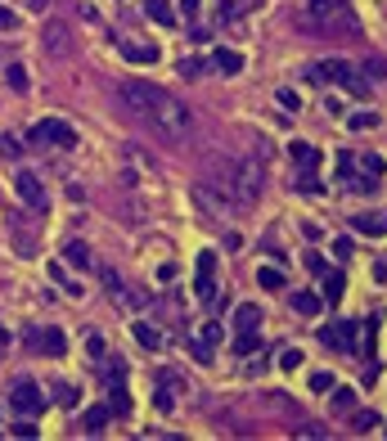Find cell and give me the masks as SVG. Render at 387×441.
<instances>
[{"mask_svg": "<svg viewBox=\"0 0 387 441\" xmlns=\"http://www.w3.org/2000/svg\"><path fill=\"white\" fill-rule=\"evenodd\" d=\"M140 117H149V127L158 131L162 140H172V144H185L189 140V131H194V117H189V108L176 100V95H167V90H153V100L144 104V113Z\"/></svg>", "mask_w": 387, "mask_h": 441, "instance_id": "6da1fadb", "label": "cell"}, {"mask_svg": "<svg viewBox=\"0 0 387 441\" xmlns=\"http://www.w3.org/2000/svg\"><path fill=\"white\" fill-rule=\"evenodd\" d=\"M203 171H208V185L212 189H221L225 194V199L230 203H234V189H239V163H234V158H208V163H203ZM239 207V203H234Z\"/></svg>", "mask_w": 387, "mask_h": 441, "instance_id": "7a4b0ae2", "label": "cell"}, {"mask_svg": "<svg viewBox=\"0 0 387 441\" xmlns=\"http://www.w3.org/2000/svg\"><path fill=\"white\" fill-rule=\"evenodd\" d=\"M28 140L32 144H54V149H72V144H77V131H72L68 122H59V117H41Z\"/></svg>", "mask_w": 387, "mask_h": 441, "instance_id": "3957f363", "label": "cell"}, {"mask_svg": "<svg viewBox=\"0 0 387 441\" xmlns=\"http://www.w3.org/2000/svg\"><path fill=\"white\" fill-rule=\"evenodd\" d=\"M356 334H360L356 320H338V324H320L316 338H320L329 351H343V356H347V351H356Z\"/></svg>", "mask_w": 387, "mask_h": 441, "instance_id": "277c9868", "label": "cell"}, {"mask_svg": "<svg viewBox=\"0 0 387 441\" xmlns=\"http://www.w3.org/2000/svg\"><path fill=\"white\" fill-rule=\"evenodd\" d=\"M316 77L320 81H333V86H352L356 95H365V81L356 77V68L347 64V59H324V64H316Z\"/></svg>", "mask_w": 387, "mask_h": 441, "instance_id": "5b68a950", "label": "cell"}, {"mask_svg": "<svg viewBox=\"0 0 387 441\" xmlns=\"http://www.w3.org/2000/svg\"><path fill=\"white\" fill-rule=\"evenodd\" d=\"M41 50L54 54V59H64V54L72 50V28H68L64 18H50V23L41 28Z\"/></svg>", "mask_w": 387, "mask_h": 441, "instance_id": "8992f818", "label": "cell"}, {"mask_svg": "<svg viewBox=\"0 0 387 441\" xmlns=\"http://www.w3.org/2000/svg\"><path fill=\"white\" fill-rule=\"evenodd\" d=\"M14 189L32 212H45V189H41V176H36V171H28V167L14 171Z\"/></svg>", "mask_w": 387, "mask_h": 441, "instance_id": "52a82bcc", "label": "cell"}, {"mask_svg": "<svg viewBox=\"0 0 387 441\" xmlns=\"http://www.w3.org/2000/svg\"><path fill=\"white\" fill-rule=\"evenodd\" d=\"M9 406H14L18 414H32V419H36V414L45 410V392L36 387V383H28V378H23V383H18L14 392H9Z\"/></svg>", "mask_w": 387, "mask_h": 441, "instance_id": "ba28073f", "label": "cell"}, {"mask_svg": "<svg viewBox=\"0 0 387 441\" xmlns=\"http://www.w3.org/2000/svg\"><path fill=\"white\" fill-rule=\"evenodd\" d=\"M257 194H261V167H257V163H239V189H234V203L248 207V203H257Z\"/></svg>", "mask_w": 387, "mask_h": 441, "instance_id": "9c48e42d", "label": "cell"}, {"mask_svg": "<svg viewBox=\"0 0 387 441\" xmlns=\"http://www.w3.org/2000/svg\"><path fill=\"white\" fill-rule=\"evenodd\" d=\"M194 293L198 302H216V252L198 257V279H194Z\"/></svg>", "mask_w": 387, "mask_h": 441, "instance_id": "30bf717a", "label": "cell"}, {"mask_svg": "<svg viewBox=\"0 0 387 441\" xmlns=\"http://www.w3.org/2000/svg\"><path fill=\"white\" fill-rule=\"evenodd\" d=\"M194 203H198L208 216H225V212H234V203H230L221 189H212V185H194Z\"/></svg>", "mask_w": 387, "mask_h": 441, "instance_id": "8fae6325", "label": "cell"}, {"mask_svg": "<svg viewBox=\"0 0 387 441\" xmlns=\"http://www.w3.org/2000/svg\"><path fill=\"white\" fill-rule=\"evenodd\" d=\"M153 90L158 86H144V81H126V86H117V100H122L131 113H144V104L153 100Z\"/></svg>", "mask_w": 387, "mask_h": 441, "instance_id": "7c38bea8", "label": "cell"}, {"mask_svg": "<svg viewBox=\"0 0 387 441\" xmlns=\"http://www.w3.org/2000/svg\"><path fill=\"white\" fill-rule=\"evenodd\" d=\"M28 342H32V347H41L45 356H64V351H68V338L59 334V329H32Z\"/></svg>", "mask_w": 387, "mask_h": 441, "instance_id": "4fadbf2b", "label": "cell"}, {"mask_svg": "<svg viewBox=\"0 0 387 441\" xmlns=\"http://www.w3.org/2000/svg\"><path fill=\"white\" fill-rule=\"evenodd\" d=\"M208 68L221 72V77H239V72H244V54H239V50H221V45H216L212 59H208Z\"/></svg>", "mask_w": 387, "mask_h": 441, "instance_id": "5bb4252c", "label": "cell"}, {"mask_svg": "<svg viewBox=\"0 0 387 441\" xmlns=\"http://www.w3.org/2000/svg\"><path fill=\"white\" fill-rule=\"evenodd\" d=\"M352 230H356V235L379 239V235H387V212H356L352 216Z\"/></svg>", "mask_w": 387, "mask_h": 441, "instance_id": "9a60e30c", "label": "cell"}, {"mask_svg": "<svg viewBox=\"0 0 387 441\" xmlns=\"http://www.w3.org/2000/svg\"><path fill=\"white\" fill-rule=\"evenodd\" d=\"M261 320H266V315L252 302H239L234 306V329H239V334H261Z\"/></svg>", "mask_w": 387, "mask_h": 441, "instance_id": "2e32d148", "label": "cell"}, {"mask_svg": "<svg viewBox=\"0 0 387 441\" xmlns=\"http://www.w3.org/2000/svg\"><path fill=\"white\" fill-rule=\"evenodd\" d=\"M122 54L131 59V64H158V45L153 41H126Z\"/></svg>", "mask_w": 387, "mask_h": 441, "instance_id": "e0dca14e", "label": "cell"}, {"mask_svg": "<svg viewBox=\"0 0 387 441\" xmlns=\"http://www.w3.org/2000/svg\"><path fill=\"white\" fill-rule=\"evenodd\" d=\"M131 334H136V342H140V347H149V351H158L162 342H167L158 324H144V320H136V324H131Z\"/></svg>", "mask_w": 387, "mask_h": 441, "instance_id": "ac0fdd59", "label": "cell"}, {"mask_svg": "<svg viewBox=\"0 0 387 441\" xmlns=\"http://www.w3.org/2000/svg\"><path fill=\"white\" fill-rule=\"evenodd\" d=\"M108 419H113V410H108V406H90L86 414H81V428H86L90 437H100L104 428H108Z\"/></svg>", "mask_w": 387, "mask_h": 441, "instance_id": "d6986e66", "label": "cell"}, {"mask_svg": "<svg viewBox=\"0 0 387 441\" xmlns=\"http://www.w3.org/2000/svg\"><path fill=\"white\" fill-rule=\"evenodd\" d=\"M64 261H68V266H77V271H86V266L95 261V257H90V248H86L81 239H72L68 248H64Z\"/></svg>", "mask_w": 387, "mask_h": 441, "instance_id": "ffe728a7", "label": "cell"}, {"mask_svg": "<svg viewBox=\"0 0 387 441\" xmlns=\"http://www.w3.org/2000/svg\"><path fill=\"white\" fill-rule=\"evenodd\" d=\"M126 158H131V163H136V167L144 171V176H153V171H158V158H153V153H144L140 144H126Z\"/></svg>", "mask_w": 387, "mask_h": 441, "instance_id": "44dd1931", "label": "cell"}, {"mask_svg": "<svg viewBox=\"0 0 387 441\" xmlns=\"http://www.w3.org/2000/svg\"><path fill=\"white\" fill-rule=\"evenodd\" d=\"M343 284H347L343 275H324V279H320V293H324V302H329V306L343 302Z\"/></svg>", "mask_w": 387, "mask_h": 441, "instance_id": "7402d4cb", "label": "cell"}, {"mask_svg": "<svg viewBox=\"0 0 387 441\" xmlns=\"http://www.w3.org/2000/svg\"><path fill=\"white\" fill-rule=\"evenodd\" d=\"M288 153H293V163H302L306 171H316V167H320V153L311 149V144H302V140H293V149H288Z\"/></svg>", "mask_w": 387, "mask_h": 441, "instance_id": "603a6c76", "label": "cell"}, {"mask_svg": "<svg viewBox=\"0 0 387 441\" xmlns=\"http://www.w3.org/2000/svg\"><path fill=\"white\" fill-rule=\"evenodd\" d=\"M257 284H261L266 293H280V288H284V275L275 271V266H261V271H257Z\"/></svg>", "mask_w": 387, "mask_h": 441, "instance_id": "cb8c5ba5", "label": "cell"}, {"mask_svg": "<svg viewBox=\"0 0 387 441\" xmlns=\"http://www.w3.org/2000/svg\"><path fill=\"white\" fill-rule=\"evenodd\" d=\"M293 311L297 315H316L320 311V298H316V293H293Z\"/></svg>", "mask_w": 387, "mask_h": 441, "instance_id": "d4e9b609", "label": "cell"}, {"mask_svg": "<svg viewBox=\"0 0 387 441\" xmlns=\"http://www.w3.org/2000/svg\"><path fill=\"white\" fill-rule=\"evenodd\" d=\"M5 81H9V90L23 95V90H28V68H23V64H9L5 68Z\"/></svg>", "mask_w": 387, "mask_h": 441, "instance_id": "484cf974", "label": "cell"}, {"mask_svg": "<svg viewBox=\"0 0 387 441\" xmlns=\"http://www.w3.org/2000/svg\"><path fill=\"white\" fill-rule=\"evenodd\" d=\"M50 279H54V284H64V293H68V298H81V284H77V279H68V275H64V266H59V261L50 266Z\"/></svg>", "mask_w": 387, "mask_h": 441, "instance_id": "4316f807", "label": "cell"}, {"mask_svg": "<svg viewBox=\"0 0 387 441\" xmlns=\"http://www.w3.org/2000/svg\"><path fill=\"white\" fill-rule=\"evenodd\" d=\"M50 392H54V406H64V410L77 406V387H72V383H54Z\"/></svg>", "mask_w": 387, "mask_h": 441, "instance_id": "83f0119b", "label": "cell"}, {"mask_svg": "<svg viewBox=\"0 0 387 441\" xmlns=\"http://www.w3.org/2000/svg\"><path fill=\"white\" fill-rule=\"evenodd\" d=\"M144 14H149L153 23H162V28H167V23H176V18H172V9H167L162 0H144Z\"/></svg>", "mask_w": 387, "mask_h": 441, "instance_id": "f1b7e54d", "label": "cell"}, {"mask_svg": "<svg viewBox=\"0 0 387 441\" xmlns=\"http://www.w3.org/2000/svg\"><path fill=\"white\" fill-rule=\"evenodd\" d=\"M356 167H360V171H369V176H383V171H387V163H383L379 153H365V158H356Z\"/></svg>", "mask_w": 387, "mask_h": 441, "instance_id": "f546056e", "label": "cell"}, {"mask_svg": "<svg viewBox=\"0 0 387 441\" xmlns=\"http://www.w3.org/2000/svg\"><path fill=\"white\" fill-rule=\"evenodd\" d=\"M360 68H365V77H369V81H383V77H387V59H379V54L365 59Z\"/></svg>", "mask_w": 387, "mask_h": 441, "instance_id": "4dcf8cb0", "label": "cell"}, {"mask_svg": "<svg viewBox=\"0 0 387 441\" xmlns=\"http://www.w3.org/2000/svg\"><path fill=\"white\" fill-rule=\"evenodd\" d=\"M343 5V0H306V9H311V18H329L333 9Z\"/></svg>", "mask_w": 387, "mask_h": 441, "instance_id": "1f68e13d", "label": "cell"}, {"mask_svg": "<svg viewBox=\"0 0 387 441\" xmlns=\"http://www.w3.org/2000/svg\"><path fill=\"white\" fill-rule=\"evenodd\" d=\"M347 127H352V131H374V127H379V113H352V117H347Z\"/></svg>", "mask_w": 387, "mask_h": 441, "instance_id": "d6a6232c", "label": "cell"}, {"mask_svg": "<svg viewBox=\"0 0 387 441\" xmlns=\"http://www.w3.org/2000/svg\"><path fill=\"white\" fill-rule=\"evenodd\" d=\"M352 406H356V392H352V387H338V392H333V410H338V414H347Z\"/></svg>", "mask_w": 387, "mask_h": 441, "instance_id": "836d02e7", "label": "cell"}, {"mask_svg": "<svg viewBox=\"0 0 387 441\" xmlns=\"http://www.w3.org/2000/svg\"><path fill=\"white\" fill-rule=\"evenodd\" d=\"M203 68H208V64H203V59H180V64H176V72H180V77H189V81L198 77Z\"/></svg>", "mask_w": 387, "mask_h": 441, "instance_id": "e575fe53", "label": "cell"}, {"mask_svg": "<svg viewBox=\"0 0 387 441\" xmlns=\"http://www.w3.org/2000/svg\"><path fill=\"white\" fill-rule=\"evenodd\" d=\"M297 365H302V351H297V347H284V351H280V370H288V374H293Z\"/></svg>", "mask_w": 387, "mask_h": 441, "instance_id": "d590c367", "label": "cell"}, {"mask_svg": "<svg viewBox=\"0 0 387 441\" xmlns=\"http://www.w3.org/2000/svg\"><path fill=\"white\" fill-rule=\"evenodd\" d=\"M352 171H356V153H338V176L352 180Z\"/></svg>", "mask_w": 387, "mask_h": 441, "instance_id": "8d00e7d4", "label": "cell"}, {"mask_svg": "<svg viewBox=\"0 0 387 441\" xmlns=\"http://www.w3.org/2000/svg\"><path fill=\"white\" fill-rule=\"evenodd\" d=\"M234 351H239V356H252V351H257V334H239Z\"/></svg>", "mask_w": 387, "mask_h": 441, "instance_id": "74e56055", "label": "cell"}, {"mask_svg": "<svg viewBox=\"0 0 387 441\" xmlns=\"http://www.w3.org/2000/svg\"><path fill=\"white\" fill-rule=\"evenodd\" d=\"M352 423L360 428V433H369V428H379V414H374V410H360V414H356Z\"/></svg>", "mask_w": 387, "mask_h": 441, "instance_id": "f35d334b", "label": "cell"}, {"mask_svg": "<svg viewBox=\"0 0 387 441\" xmlns=\"http://www.w3.org/2000/svg\"><path fill=\"white\" fill-rule=\"evenodd\" d=\"M0 153H5V158H18V153H23L18 136H0Z\"/></svg>", "mask_w": 387, "mask_h": 441, "instance_id": "ab89813d", "label": "cell"}, {"mask_svg": "<svg viewBox=\"0 0 387 441\" xmlns=\"http://www.w3.org/2000/svg\"><path fill=\"white\" fill-rule=\"evenodd\" d=\"M14 28H18V14L9 5H0V32H14Z\"/></svg>", "mask_w": 387, "mask_h": 441, "instance_id": "60d3db41", "label": "cell"}, {"mask_svg": "<svg viewBox=\"0 0 387 441\" xmlns=\"http://www.w3.org/2000/svg\"><path fill=\"white\" fill-rule=\"evenodd\" d=\"M293 437H329V428H320V423H302V428H293Z\"/></svg>", "mask_w": 387, "mask_h": 441, "instance_id": "b9f144b4", "label": "cell"}, {"mask_svg": "<svg viewBox=\"0 0 387 441\" xmlns=\"http://www.w3.org/2000/svg\"><path fill=\"white\" fill-rule=\"evenodd\" d=\"M280 108H284V113H297V108H302V100H297L293 90H280Z\"/></svg>", "mask_w": 387, "mask_h": 441, "instance_id": "7bdbcfd3", "label": "cell"}, {"mask_svg": "<svg viewBox=\"0 0 387 441\" xmlns=\"http://www.w3.org/2000/svg\"><path fill=\"white\" fill-rule=\"evenodd\" d=\"M324 387H333V374H311V392H324Z\"/></svg>", "mask_w": 387, "mask_h": 441, "instance_id": "ee69618b", "label": "cell"}, {"mask_svg": "<svg viewBox=\"0 0 387 441\" xmlns=\"http://www.w3.org/2000/svg\"><path fill=\"white\" fill-rule=\"evenodd\" d=\"M333 257H338V261H347V257H352V239H333Z\"/></svg>", "mask_w": 387, "mask_h": 441, "instance_id": "f6af8a7d", "label": "cell"}, {"mask_svg": "<svg viewBox=\"0 0 387 441\" xmlns=\"http://www.w3.org/2000/svg\"><path fill=\"white\" fill-rule=\"evenodd\" d=\"M203 342L216 347V342H221V324H203Z\"/></svg>", "mask_w": 387, "mask_h": 441, "instance_id": "bcb514c9", "label": "cell"}, {"mask_svg": "<svg viewBox=\"0 0 387 441\" xmlns=\"http://www.w3.org/2000/svg\"><path fill=\"white\" fill-rule=\"evenodd\" d=\"M306 266H311L316 275H324V261H320V252H306Z\"/></svg>", "mask_w": 387, "mask_h": 441, "instance_id": "7dc6e473", "label": "cell"}, {"mask_svg": "<svg viewBox=\"0 0 387 441\" xmlns=\"http://www.w3.org/2000/svg\"><path fill=\"white\" fill-rule=\"evenodd\" d=\"M180 14L194 18V14H198V0H180Z\"/></svg>", "mask_w": 387, "mask_h": 441, "instance_id": "c3c4849f", "label": "cell"}, {"mask_svg": "<svg viewBox=\"0 0 387 441\" xmlns=\"http://www.w3.org/2000/svg\"><path fill=\"white\" fill-rule=\"evenodd\" d=\"M0 347H9V329L5 324H0Z\"/></svg>", "mask_w": 387, "mask_h": 441, "instance_id": "681fc988", "label": "cell"}, {"mask_svg": "<svg viewBox=\"0 0 387 441\" xmlns=\"http://www.w3.org/2000/svg\"><path fill=\"white\" fill-rule=\"evenodd\" d=\"M379 279H383V284H387V261H379Z\"/></svg>", "mask_w": 387, "mask_h": 441, "instance_id": "f907efd6", "label": "cell"}, {"mask_svg": "<svg viewBox=\"0 0 387 441\" xmlns=\"http://www.w3.org/2000/svg\"><path fill=\"white\" fill-rule=\"evenodd\" d=\"M0 414H5V410H0Z\"/></svg>", "mask_w": 387, "mask_h": 441, "instance_id": "816d5d0a", "label": "cell"}]
</instances>
